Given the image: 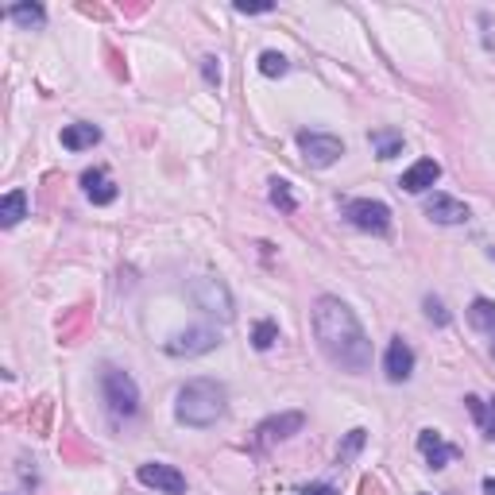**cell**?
<instances>
[{
  "label": "cell",
  "instance_id": "1",
  "mask_svg": "<svg viewBox=\"0 0 495 495\" xmlns=\"http://www.w3.org/2000/svg\"><path fill=\"white\" fill-rule=\"evenodd\" d=\"M314 337L337 368H345L352 375H364L372 368V340L364 333L360 317L348 310V302L322 294L314 302Z\"/></svg>",
  "mask_w": 495,
  "mask_h": 495
},
{
  "label": "cell",
  "instance_id": "2",
  "mask_svg": "<svg viewBox=\"0 0 495 495\" xmlns=\"http://www.w3.org/2000/svg\"><path fill=\"white\" fill-rule=\"evenodd\" d=\"M225 410H229V391L217 380H190L174 395V418L194 430L217 426L225 418Z\"/></svg>",
  "mask_w": 495,
  "mask_h": 495
},
{
  "label": "cell",
  "instance_id": "3",
  "mask_svg": "<svg viewBox=\"0 0 495 495\" xmlns=\"http://www.w3.org/2000/svg\"><path fill=\"white\" fill-rule=\"evenodd\" d=\"M101 395H105V407H109V415L121 422V418H132L139 410V387L128 372L121 368H105L101 372Z\"/></svg>",
  "mask_w": 495,
  "mask_h": 495
},
{
  "label": "cell",
  "instance_id": "4",
  "mask_svg": "<svg viewBox=\"0 0 495 495\" xmlns=\"http://www.w3.org/2000/svg\"><path fill=\"white\" fill-rule=\"evenodd\" d=\"M345 217H348V225H357L360 232H375V237L391 232V209L383 202H372V197H352V202H345Z\"/></svg>",
  "mask_w": 495,
  "mask_h": 495
},
{
  "label": "cell",
  "instance_id": "5",
  "mask_svg": "<svg viewBox=\"0 0 495 495\" xmlns=\"http://www.w3.org/2000/svg\"><path fill=\"white\" fill-rule=\"evenodd\" d=\"M298 147L310 167H333V163L345 155V144L329 132H298Z\"/></svg>",
  "mask_w": 495,
  "mask_h": 495
},
{
  "label": "cell",
  "instance_id": "6",
  "mask_svg": "<svg viewBox=\"0 0 495 495\" xmlns=\"http://www.w3.org/2000/svg\"><path fill=\"white\" fill-rule=\"evenodd\" d=\"M217 345H221V337L214 333V329L194 325V329H186V333H174L167 340V352L171 357H202V352H214Z\"/></svg>",
  "mask_w": 495,
  "mask_h": 495
},
{
  "label": "cell",
  "instance_id": "7",
  "mask_svg": "<svg viewBox=\"0 0 495 495\" xmlns=\"http://www.w3.org/2000/svg\"><path fill=\"white\" fill-rule=\"evenodd\" d=\"M194 298H197V306H202L206 314H217L221 322H229V317H232V298H229L225 282H217L209 275L194 279Z\"/></svg>",
  "mask_w": 495,
  "mask_h": 495
},
{
  "label": "cell",
  "instance_id": "8",
  "mask_svg": "<svg viewBox=\"0 0 495 495\" xmlns=\"http://www.w3.org/2000/svg\"><path fill=\"white\" fill-rule=\"evenodd\" d=\"M136 476H139V484L155 488V491H163V495H182V491H186V476H182L174 465H163V461L139 465Z\"/></svg>",
  "mask_w": 495,
  "mask_h": 495
},
{
  "label": "cell",
  "instance_id": "9",
  "mask_svg": "<svg viewBox=\"0 0 495 495\" xmlns=\"http://www.w3.org/2000/svg\"><path fill=\"white\" fill-rule=\"evenodd\" d=\"M410 372H415V348H410L403 337H391V345H387V357H383V375L391 383H407Z\"/></svg>",
  "mask_w": 495,
  "mask_h": 495
},
{
  "label": "cell",
  "instance_id": "10",
  "mask_svg": "<svg viewBox=\"0 0 495 495\" xmlns=\"http://www.w3.org/2000/svg\"><path fill=\"white\" fill-rule=\"evenodd\" d=\"M306 426V418L298 415V410H290V415H279V418H267L264 426L256 430V445L259 449H267V445H275V441H287V438H294Z\"/></svg>",
  "mask_w": 495,
  "mask_h": 495
},
{
  "label": "cell",
  "instance_id": "11",
  "mask_svg": "<svg viewBox=\"0 0 495 495\" xmlns=\"http://www.w3.org/2000/svg\"><path fill=\"white\" fill-rule=\"evenodd\" d=\"M426 217L438 221V225H465V221L473 217V214H468V206L457 202L453 194H441V190H438V194L426 197Z\"/></svg>",
  "mask_w": 495,
  "mask_h": 495
},
{
  "label": "cell",
  "instance_id": "12",
  "mask_svg": "<svg viewBox=\"0 0 495 495\" xmlns=\"http://www.w3.org/2000/svg\"><path fill=\"white\" fill-rule=\"evenodd\" d=\"M418 449H422V457H426L430 468H445L449 461H457V457H461V449L445 441L438 430H422L418 433Z\"/></svg>",
  "mask_w": 495,
  "mask_h": 495
},
{
  "label": "cell",
  "instance_id": "13",
  "mask_svg": "<svg viewBox=\"0 0 495 495\" xmlns=\"http://www.w3.org/2000/svg\"><path fill=\"white\" fill-rule=\"evenodd\" d=\"M438 179H441V163H433V159H418L410 171H403V179H399V186H403L407 194H426Z\"/></svg>",
  "mask_w": 495,
  "mask_h": 495
},
{
  "label": "cell",
  "instance_id": "14",
  "mask_svg": "<svg viewBox=\"0 0 495 495\" xmlns=\"http://www.w3.org/2000/svg\"><path fill=\"white\" fill-rule=\"evenodd\" d=\"M81 186H86V197H89L93 206H113L116 202V182L101 167H93V171L81 174Z\"/></svg>",
  "mask_w": 495,
  "mask_h": 495
},
{
  "label": "cell",
  "instance_id": "15",
  "mask_svg": "<svg viewBox=\"0 0 495 495\" xmlns=\"http://www.w3.org/2000/svg\"><path fill=\"white\" fill-rule=\"evenodd\" d=\"M58 139H63L66 151H86L93 144H101V128L97 124H66Z\"/></svg>",
  "mask_w": 495,
  "mask_h": 495
},
{
  "label": "cell",
  "instance_id": "16",
  "mask_svg": "<svg viewBox=\"0 0 495 495\" xmlns=\"http://www.w3.org/2000/svg\"><path fill=\"white\" fill-rule=\"evenodd\" d=\"M468 322H473L480 333H484L491 340V357H495V302L488 298H476L473 306H468Z\"/></svg>",
  "mask_w": 495,
  "mask_h": 495
},
{
  "label": "cell",
  "instance_id": "17",
  "mask_svg": "<svg viewBox=\"0 0 495 495\" xmlns=\"http://www.w3.org/2000/svg\"><path fill=\"white\" fill-rule=\"evenodd\" d=\"M465 407H468V415L476 418V426L484 430V438L495 441V399H491V403H484V399L468 395V399H465Z\"/></svg>",
  "mask_w": 495,
  "mask_h": 495
},
{
  "label": "cell",
  "instance_id": "18",
  "mask_svg": "<svg viewBox=\"0 0 495 495\" xmlns=\"http://www.w3.org/2000/svg\"><path fill=\"white\" fill-rule=\"evenodd\" d=\"M372 147L380 159H395L403 155V132H395V128H375L372 132Z\"/></svg>",
  "mask_w": 495,
  "mask_h": 495
},
{
  "label": "cell",
  "instance_id": "19",
  "mask_svg": "<svg viewBox=\"0 0 495 495\" xmlns=\"http://www.w3.org/2000/svg\"><path fill=\"white\" fill-rule=\"evenodd\" d=\"M23 209H28V194H23V190L4 194V202H0V225H4V229L20 225V221H23Z\"/></svg>",
  "mask_w": 495,
  "mask_h": 495
},
{
  "label": "cell",
  "instance_id": "20",
  "mask_svg": "<svg viewBox=\"0 0 495 495\" xmlns=\"http://www.w3.org/2000/svg\"><path fill=\"white\" fill-rule=\"evenodd\" d=\"M8 20H16V23H23V28H43V20H46V12L39 8V4H12L8 12H4Z\"/></svg>",
  "mask_w": 495,
  "mask_h": 495
},
{
  "label": "cell",
  "instance_id": "21",
  "mask_svg": "<svg viewBox=\"0 0 495 495\" xmlns=\"http://www.w3.org/2000/svg\"><path fill=\"white\" fill-rule=\"evenodd\" d=\"M287 70H290L287 55H279V51H264V55H259V74H264V78H282Z\"/></svg>",
  "mask_w": 495,
  "mask_h": 495
},
{
  "label": "cell",
  "instance_id": "22",
  "mask_svg": "<svg viewBox=\"0 0 495 495\" xmlns=\"http://www.w3.org/2000/svg\"><path fill=\"white\" fill-rule=\"evenodd\" d=\"M271 206H279L282 214H294V209H298V202H294V194H290V182L271 179Z\"/></svg>",
  "mask_w": 495,
  "mask_h": 495
},
{
  "label": "cell",
  "instance_id": "23",
  "mask_svg": "<svg viewBox=\"0 0 495 495\" xmlns=\"http://www.w3.org/2000/svg\"><path fill=\"white\" fill-rule=\"evenodd\" d=\"M279 340V325L275 322H259L256 329H252V345L259 348V352H267L271 345Z\"/></svg>",
  "mask_w": 495,
  "mask_h": 495
},
{
  "label": "cell",
  "instance_id": "24",
  "mask_svg": "<svg viewBox=\"0 0 495 495\" xmlns=\"http://www.w3.org/2000/svg\"><path fill=\"white\" fill-rule=\"evenodd\" d=\"M364 441H368V433H364V430H352L348 438H345V445L337 449V461H352V457L364 449Z\"/></svg>",
  "mask_w": 495,
  "mask_h": 495
},
{
  "label": "cell",
  "instance_id": "25",
  "mask_svg": "<svg viewBox=\"0 0 495 495\" xmlns=\"http://www.w3.org/2000/svg\"><path fill=\"white\" fill-rule=\"evenodd\" d=\"M426 317H430V322H438V325H449V310H445L441 298H433V294L426 298Z\"/></svg>",
  "mask_w": 495,
  "mask_h": 495
},
{
  "label": "cell",
  "instance_id": "26",
  "mask_svg": "<svg viewBox=\"0 0 495 495\" xmlns=\"http://www.w3.org/2000/svg\"><path fill=\"white\" fill-rule=\"evenodd\" d=\"M202 74H206L209 86H221V58L206 55V58H202Z\"/></svg>",
  "mask_w": 495,
  "mask_h": 495
},
{
  "label": "cell",
  "instance_id": "27",
  "mask_svg": "<svg viewBox=\"0 0 495 495\" xmlns=\"http://www.w3.org/2000/svg\"><path fill=\"white\" fill-rule=\"evenodd\" d=\"M237 12H240V16H264V12H271V4H244V0H240Z\"/></svg>",
  "mask_w": 495,
  "mask_h": 495
},
{
  "label": "cell",
  "instance_id": "28",
  "mask_svg": "<svg viewBox=\"0 0 495 495\" xmlns=\"http://www.w3.org/2000/svg\"><path fill=\"white\" fill-rule=\"evenodd\" d=\"M298 495H337L329 484H306V488H298Z\"/></svg>",
  "mask_w": 495,
  "mask_h": 495
},
{
  "label": "cell",
  "instance_id": "29",
  "mask_svg": "<svg viewBox=\"0 0 495 495\" xmlns=\"http://www.w3.org/2000/svg\"><path fill=\"white\" fill-rule=\"evenodd\" d=\"M484 495H495V480H491V476L484 480Z\"/></svg>",
  "mask_w": 495,
  "mask_h": 495
}]
</instances>
